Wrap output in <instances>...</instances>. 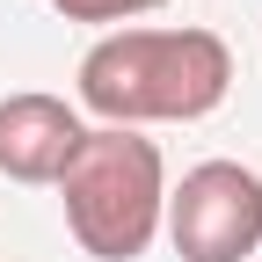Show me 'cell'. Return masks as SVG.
<instances>
[{"label": "cell", "instance_id": "obj_2", "mask_svg": "<svg viewBox=\"0 0 262 262\" xmlns=\"http://www.w3.org/2000/svg\"><path fill=\"white\" fill-rule=\"evenodd\" d=\"M58 204L73 241L95 262H139L160 233V211H168V168H160V146L139 131L95 124L80 153L66 160L58 175Z\"/></svg>", "mask_w": 262, "mask_h": 262}, {"label": "cell", "instance_id": "obj_4", "mask_svg": "<svg viewBox=\"0 0 262 262\" xmlns=\"http://www.w3.org/2000/svg\"><path fill=\"white\" fill-rule=\"evenodd\" d=\"M80 139L88 124L66 95H44V88L0 95V175L8 182H58Z\"/></svg>", "mask_w": 262, "mask_h": 262}, {"label": "cell", "instance_id": "obj_3", "mask_svg": "<svg viewBox=\"0 0 262 262\" xmlns=\"http://www.w3.org/2000/svg\"><path fill=\"white\" fill-rule=\"evenodd\" d=\"M160 226L182 262H248L262 248V175L241 160H204L168 189Z\"/></svg>", "mask_w": 262, "mask_h": 262}, {"label": "cell", "instance_id": "obj_1", "mask_svg": "<svg viewBox=\"0 0 262 262\" xmlns=\"http://www.w3.org/2000/svg\"><path fill=\"white\" fill-rule=\"evenodd\" d=\"M233 88V51L219 29H110L80 58V102L117 124H196Z\"/></svg>", "mask_w": 262, "mask_h": 262}, {"label": "cell", "instance_id": "obj_5", "mask_svg": "<svg viewBox=\"0 0 262 262\" xmlns=\"http://www.w3.org/2000/svg\"><path fill=\"white\" fill-rule=\"evenodd\" d=\"M66 22H131L146 8H168V0H51Z\"/></svg>", "mask_w": 262, "mask_h": 262}]
</instances>
